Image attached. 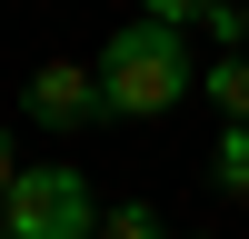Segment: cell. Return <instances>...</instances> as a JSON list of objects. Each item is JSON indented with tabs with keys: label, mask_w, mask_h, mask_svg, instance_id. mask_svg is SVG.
<instances>
[{
	"label": "cell",
	"mask_w": 249,
	"mask_h": 239,
	"mask_svg": "<svg viewBox=\"0 0 249 239\" xmlns=\"http://www.w3.org/2000/svg\"><path fill=\"white\" fill-rule=\"evenodd\" d=\"M100 100H110V120H160L179 110V100L199 90V60H190V30H170V20H120L110 40H100Z\"/></svg>",
	"instance_id": "6da1fadb"
},
{
	"label": "cell",
	"mask_w": 249,
	"mask_h": 239,
	"mask_svg": "<svg viewBox=\"0 0 249 239\" xmlns=\"http://www.w3.org/2000/svg\"><path fill=\"white\" fill-rule=\"evenodd\" d=\"M0 219H10V239H100V199L80 170H20Z\"/></svg>",
	"instance_id": "7a4b0ae2"
},
{
	"label": "cell",
	"mask_w": 249,
	"mask_h": 239,
	"mask_svg": "<svg viewBox=\"0 0 249 239\" xmlns=\"http://www.w3.org/2000/svg\"><path fill=\"white\" fill-rule=\"evenodd\" d=\"M30 120H50V130H90V120H110L100 70H80V60H40V70H30Z\"/></svg>",
	"instance_id": "3957f363"
},
{
	"label": "cell",
	"mask_w": 249,
	"mask_h": 239,
	"mask_svg": "<svg viewBox=\"0 0 249 239\" xmlns=\"http://www.w3.org/2000/svg\"><path fill=\"white\" fill-rule=\"evenodd\" d=\"M199 90H210L219 120H249V50H219L210 70H199Z\"/></svg>",
	"instance_id": "277c9868"
},
{
	"label": "cell",
	"mask_w": 249,
	"mask_h": 239,
	"mask_svg": "<svg viewBox=\"0 0 249 239\" xmlns=\"http://www.w3.org/2000/svg\"><path fill=\"white\" fill-rule=\"evenodd\" d=\"M210 179H219V199H249V120H230L210 139Z\"/></svg>",
	"instance_id": "5b68a950"
},
{
	"label": "cell",
	"mask_w": 249,
	"mask_h": 239,
	"mask_svg": "<svg viewBox=\"0 0 249 239\" xmlns=\"http://www.w3.org/2000/svg\"><path fill=\"white\" fill-rule=\"evenodd\" d=\"M100 239H170V229H160V219H150V209H140V199H120V209H110V219H100Z\"/></svg>",
	"instance_id": "8992f818"
},
{
	"label": "cell",
	"mask_w": 249,
	"mask_h": 239,
	"mask_svg": "<svg viewBox=\"0 0 249 239\" xmlns=\"http://www.w3.org/2000/svg\"><path fill=\"white\" fill-rule=\"evenodd\" d=\"M140 20H170V30H199V20H210V0H140Z\"/></svg>",
	"instance_id": "52a82bcc"
},
{
	"label": "cell",
	"mask_w": 249,
	"mask_h": 239,
	"mask_svg": "<svg viewBox=\"0 0 249 239\" xmlns=\"http://www.w3.org/2000/svg\"><path fill=\"white\" fill-rule=\"evenodd\" d=\"M10 179H20V159H10V130H0V199H10Z\"/></svg>",
	"instance_id": "ba28073f"
},
{
	"label": "cell",
	"mask_w": 249,
	"mask_h": 239,
	"mask_svg": "<svg viewBox=\"0 0 249 239\" xmlns=\"http://www.w3.org/2000/svg\"><path fill=\"white\" fill-rule=\"evenodd\" d=\"M0 239H10V219H0Z\"/></svg>",
	"instance_id": "9c48e42d"
},
{
	"label": "cell",
	"mask_w": 249,
	"mask_h": 239,
	"mask_svg": "<svg viewBox=\"0 0 249 239\" xmlns=\"http://www.w3.org/2000/svg\"><path fill=\"white\" fill-rule=\"evenodd\" d=\"M239 50H249V40H239Z\"/></svg>",
	"instance_id": "30bf717a"
}]
</instances>
